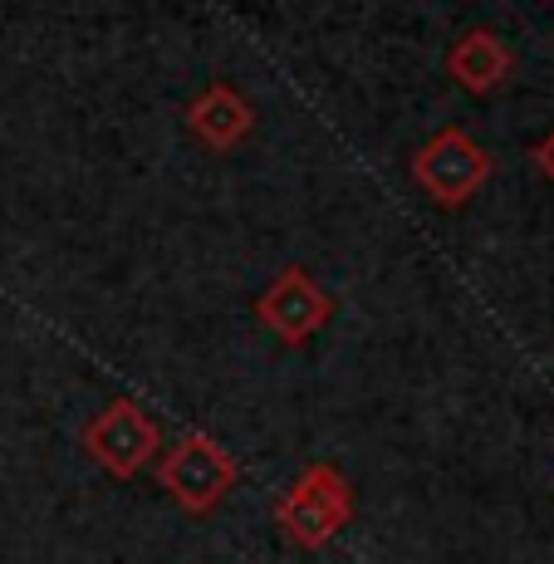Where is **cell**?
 I'll return each mask as SVG.
<instances>
[{
	"label": "cell",
	"instance_id": "obj_1",
	"mask_svg": "<svg viewBox=\"0 0 554 564\" xmlns=\"http://www.w3.org/2000/svg\"><path fill=\"white\" fill-rule=\"evenodd\" d=\"M354 516V491L329 462H314L295 476L275 506V520L300 550H324Z\"/></svg>",
	"mask_w": 554,
	"mask_h": 564
},
{
	"label": "cell",
	"instance_id": "obj_2",
	"mask_svg": "<svg viewBox=\"0 0 554 564\" xmlns=\"http://www.w3.org/2000/svg\"><path fill=\"white\" fill-rule=\"evenodd\" d=\"M486 177H491V153L461 128H442L412 153V182L447 212L471 202L486 187Z\"/></svg>",
	"mask_w": 554,
	"mask_h": 564
},
{
	"label": "cell",
	"instance_id": "obj_3",
	"mask_svg": "<svg viewBox=\"0 0 554 564\" xmlns=\"http://www.w3.org/2000/svg\"><path fill=\"white\" fill-rule=\"evenodd\" d=\"M236 462L221 452V442H211L206 432H187L177 447L162 457L157 486L192 516H206L226 491L236 486Z\"/></svg>",
	"mask_w": 554,
	"mask_h": 564
},
{
	"label": "cell",
	"instance_id": "obj_4",
	"mask_svg": "<svg viewBox=\"0 0 554 564\" xmlns=\"http://www.w3.org/2000/svg\"><path fill=\"white\" fill-rule=\"evenodd\" d=\"M79 442L108 476L128 481V476H138L152 457H157L162 432H157V422L133 403V398H113V403H108L89 427H84Z\"/></svg>",
	"mask_w": 554,
	"mask_h": 564
},
{
	"label": "cell",
	"instance_id": "obj_5",
	"mask_svg": "<svg viewBox=\"0 0 554 564\" xmlns=\"http://www.w3.org/2000/svg\"><path fill=\"white\" fill-rule=\"evenodd\" d=\"M256 314L280 344H304L324 329V319H329V295L309 280V270L290 265L285 275L256 300Z\"/></svg>",
	"mask_w": 554,
	"mask_h": 564
},
{
	"label": "cell",
	"instance_id": "obj_6",
	"mask_svg": "<svg viewBox=\"0 0 554 564\" xmlns=\"http://www.w3.org/2000/svg\"><path fill=\"white\" fill-rule=\"evenodd\" d=\"M187 128L206 148L226 153V148H236L241 138H251L256 108H251V99H241L231 84H211V89H202L197 99L187 104Z\"/></svg>",
	"mask_w": 554,
	"mask_h": 564
},
{
	"label": "cell",
	"instance_id": "obj_7",
	"mask_svg": "<svg viewBox=\"0 0 554 564\" xmlns=\"http://www.w3.org/2000/svg\"><path fill=\"white\" fill-rule=\"evenodd\" d=\"M447 74L456 84H461L466 94H491L506 84L510 74V50L501 35H491V30H471V35H461L456 45L447 50Z\"/></svg>",
	"mask_w": 554,
	"mask_h": 564
},
{
	"label": "cell",
	"instance_id": "obj_8",
	"mask_svg": "<svg viewBox=\"0 0 554 564\" xmlns=\"http://www.w3.org/2000/svg\"><path fill=\"white\" fill-rule=\"evenodd\" d=\"M535 167H540V172H545V177L554 182V133H545V138H540V143H535Z\"/></svg>",
	"mask_w": 554,
	"mask_h": 564
}]
</instances>
